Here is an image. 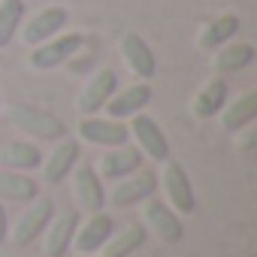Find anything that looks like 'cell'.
<instances>
[{"label":"cell","mask_w":257,"mask_h":257,"mask_svg":"<svg viewBox=\"0 0 257 257\" xmlns=\"http://www.w3.org/2000/svg\"><path fill=\"white\" fill-rule=\"evenodd\" d=\"M7 118L13 121V127H19V131L37 137V140H61L67 134V127L58 115L46 112V109H37L31 103H13L7 109Z\"/></svg>","instance_id":"obj_1"},{"label":"cell","mask_w":257,"mask_h":257,"mask_svg":"<svg viewBox=\"0 0 257 257\" xmlns=\"http://www.w3.org/2000/svg\"><path fill=\"white\" fill-rule=\"evenodd\" d=\"M55 218V203L49 197H34L31 206L22 212V218L13 227V242L16 248H28L40 239V233H46L49 221Z\"/></svg>","instance_id":"obj_2"},{"label":"cell","mask_w":257,"mask_h":257,"mask_svg":"<svg viewBox=\"0 0 257 257\" xmlns=\"http://www.w3.org/2000/svg\"><path fill=\"white\" fill-rule=\"evenodd\" d=\"M85 46V37L82 34H58L40 46H34L31 52V67L34 70H55L61 64H67L79 49Z\"/></svg>","instance_id":"obj_3"},{"label":"cell","mask_w":257,"mask_h":257,"mask_svg":"<svg viewBox=\"0 0 257 257\" xmlns=\"http://www.w3.org/2000/svg\"><path fill=\"white\" fill-rule=\"evenodd\" d=\"M161 185H164V194H167V206L173 212H182V215H191L197 209V200H194V188H191V179L185 173L182 164L176 161H164V170H161Z\"/></svg>","instance_id":"obj_4"},{"label":"cell","mask_w":257,"mask_h":257,"mask_svg":"<svg viewBox=\"0 0 257 257\" xmlns=\"http://www.w3.org/2000/svg\"><path fill=\"white\" fill-rule=\"evenodd\" d=\"M79 137L88 143V146H103V149H118V146H127L131 140V131L115 121V118H97V115H85L79 121Z\"/></svg>","instance_id":"obj_5"},{"label":"cell","mask_w":257,"mask_h":257,"mask_svg":"<svg viewBox=\"0 0 257 257\" xmlns=\"http://www.w3.org/2000/svg\"><path fill=\"white\" fill-rule=\"evenodd\" d=\"M131 137L137 140V146H140V152L143 155H149L152 161H170V143H167V137H164V131L158 127V121L152 118V115H134V121H131Z\"/></svg>","instance_id":"obj_6"},{"label":"cell","mask_w":257,"mask_h":257,"mask_svg":"<svg viewBox=\"0 0 257 257\" xmlns=\"http://www.w3.org/2000/svg\"><path fill=\"white\" fill-rule=\"evenodd\" d=\"M67 22H70V13H67L64 7H46V10H40L37 16H31V19L25 22L22 40H25L28 46H40V43H46V40L64 34Z\"/></svg>","instance_id":"obj_7"},{"label":"cell","mask_w":257,"mask_h":257,"mask_svg":"<svg viewBox=\"0 0 257 257\" xmlns=\"http://www.w3.org/2000/svg\"><path fill=\"white\" fill-rule=\"evenodd\" d=\"M118 91V73L112 70V67H103V70H97L91 79H88V85L82 88V94H79V112H82V118L85 115H97L106 103H109V97Z\"/></svg>","instance_id":"obj_8"},{"label":"cell","mask_w":257,"mask_h":257,"mask_svg":"<svg viewBox=\"0 0 257 257\" xmlns=\"http://www.w3.org/2000/svg\"><path fill=\"white\" fill-rule=\"evenodd\" d=\"M155 191H158V176H155L152 170H137V176L131 173V176L121 179V185L112 191V200H109V203L118 206V209H131V206H137V203L152 200Z\"/></svg>","instance_id":"obj_9"},{"label":"cell","mask_w":257,"mask_h":257,"mask_svg":"<svg viewBox=\"0 0 257 257\" xmlns=\"http://www.w3.org/2000/svg\"><path fill=\"white\" fill-rule=\"evenodd\" d=\"M121 58H124L127 70H131L137 79H152L158 73V58H155L152 46L137 31H127L121 37Z\"/></svg>","instance_id":"obj_10"},{"label":"cell","mask_w":257,"mask_h":257,"mask_svg":"<svg viewBox=\"0 0 257 257\" xmlns=\"http://www.w3.org/2000/svg\"><path fill=\"white\" fill-rule=\"evenodd\" d=\"M149 103H152V88H149V82H134L131 88L115 91L103 109L109 112V118L121 121V118H134V115H140Z\"/></svg>","instance_id":"obj_11"},{"label":"cell","mask_w":257,"mask_h":257,"mask_svg":"<svg viewBox=\"0 0 257 257\" xmlns=\"http://www.w3.org/2000/svg\"><path fill=\"white\" fill-rule=\"evenodd\" d=\"M79 164V143L61 137V143L52 149V155L43 161V182L46 185H61Z\"/></svg>","instance_id":"obj_12"},{"label":"cell","mask_w":257,"mask_h":257,"mask_svg":"<svg viewBox=\"0 0 257 257\" xmlns=\"http://www.w3.org/2000/svg\"><path fill=\"white\" fill-rule=\"evenodd\" d=\"M112 233H115V221H112L109 215H103V212H94L85 224L76 227L73 242H76V248H79L82 254H94V251H100V248L106 245V239H109Z\"/></svg>","instance_id":"obj_13"},{"label":"cell","mask_w":257,"mask_h":257,"mask_svg":"<svg viewBox=\"0 0 257 257\" xmlns=\"http://www.w3.org/2000/svg\"><path fill=\"white\" fill-rule=\"evenodd\" d=\"M76 227H79V212L76 209H64L58 218H52L49 227H46V254L49 257H64L67 248L73 245Z\"/></svg>","instance_id":"obj_14"},{"label":"cell","mask_w":257,"mask_h":257,"mask_svg":"<svg viewBox=\"0 0 257 257\" xmlns=\"http://www.w3.org/2000/svg\"><path fill=\"white\" fill-rule=\"evenodd\" d=\"M146 224L152 227V233L161 242H179L185 236V227H182L179 215L167 203H161V200H149L146 203Z\"/></svg>","instance_id":"obj_15"},{"label":"cell","mask_w":257,"mask_h":257,"mask_svg":"<svg viewBox=\"0 0 257 257\" xmlns=\"http://www.w3.org/2000/svg\"><path fill=\"white\" fill-rule=\"evenodd\" d=\"M73 179H76V197H79V203H82L91 215H94V212H103V206H106V191H103V182H100L97 170L88 167V164H82V167H76Z\"/></svg>","instance_id":"obj_16"},{"label":"cell","mask_w":257,"mask_h":257,"mask_svg":"<svg viewBox=\"0 0 257 257\" xmlns=\"http://www.w3.org/2000/svg\"><path fill=\"white\" fill-rule=\"evenodd\" d=\"M257 118V91H245L239 97H233V103L227 100L221 109V124L227 134H236L242 127H248Z\"/></svg>","instance_id":"obj_17"},{"label":"cell","mask_w":257,"mask_h":257,"mask_svg":"<svg viewBox=\"0 0 257 257\" xmlns=\"http://www.w3.org/2000/svg\"><path fill=\"white\" fill-rule=\"evenodd\" d=\"M140 167H143V152L127 149V146H118L100 158V173L106 179H124V176L137 173Z\"/></svg>","instance_id":"obj_18"},{"label":"cell","mask_w":257,"mask_h":257,"mask_svg":"<svg viewBox=\"0 0 257 257\" xmlns=\"http://www.w3.org/2000/svg\"><path fill=\"white\" fill-rule=\"evenodd\" d=\"M146 236H149L146 224H127L121 233H112L100 251H103V257H131L146 245Z\"/></svg>","instance_id":"obj_19"},{"label":"cell","mask_w":257,"mask_h":257,"mask_svg":"<svg viewBox=\"0 0 257 257\" xmlns=\"http://www.w3.org/2000/svg\"><path fill=\"white\" fill-rule=\"evenodd\" d=\"M227 100H230V88H227V82H224L221 76H215V79H209V82L200 88V94L194 97V115H197V118H212V115H218V112L224 109Z\"/></svg>","instance_id":"obj_20"},{"label":"cell","mask_w":257,"mask_h":257,"mask_svg":"<svg viewBox=\"0 0 257 257\" xmlns=\"http://www.w3.org/2000/svg\"><path fill=\"white\" fill-rule=\"evenodd\" d=\"M236 31H239V16H230V13H224V16H218V19H212L203 31H200V40H197V46L203 49V52H215V49H221L224 43H230L233 37H236Z\"/></svg>","instance_id":"obj_21"},{"label":"cell","mask_w":257,"mask_h":257,"mask_svg":"<svg viewBox=\"0 0 257 257\" xmlns=\"http://www.w3.org/2000/svg\"><path fill=\"white\" fill-rule=\"evenodd\" d=\"M254 58H257V49H254L251 43H236V40H230V43H224V46L218 49V55H215V70H218V73H239V70L251 67Z\"/></svg>","instance_id":"obj_22"},{"label":"cell","mask_w":257,"mask_h":257,"mask_svg":"<svg viewBox=\"0 0 257 257\" xmlns=\"http://www.w3.org/2000/svg\"><path fill=\"white\" fill-rule=\"evenodd\" d=\"M0 164H4L7 170H16V173H28V170H37L43 164V155L37 146L31 143H7L4 152H0Z\"/></svg>","instance_id":"obj_23"},{"label":"cell","mask_w":257,"mask_h":257,"mask_svg":"<svg viewBox=\"0 0 257 257\" xmlns=\"http://www.w3.org/2000/svg\"><path fill=\"white\" fill-rule=\"evenodd\" d=\"M40 194L37 182L31 176H22L16 170H0V200H16V203H31Z\"/></svg>","instance_id":"obj_24"},{"label":"cell","mask_w":257,"mask_h":257,"mask_svg":"<svg viewBox=\"0 0 257 257\" xmlns=\"http://www.w3.org/2000/svg\"><path fill=\"white\" fill-rule=\"evenodd\" d=\"M25 19V0H0V49L16 40V31Z\"/></svg>","instance_id":"obj_25"},{"label":"cell","mask_w":257,"mask_h":257,"mask_svg":"<svg viewBox=\"0 0 257 257\" xmlns=\"http://www.w3.org/2000/svg\"><path fill=\"white\" fill-rule=\"evenodd\" d=\"M7 236H10V221H7V209H4V203H0V242H7Z\"/></svg>","instance_id":"obj_26"},{"label":"cell","mask_w":257,"mask_h":257,"mask_svg":"<svg viewBox=\"0 0 257 257\" xmlns=\"http://www.w3.org/2000/svg\"><path fill=\"white\" fill-rule=\"evenodd\" d=\"M82 257H91V254H82Z\"/></svg>","instance_id":"obj_27"}]
</instances>
